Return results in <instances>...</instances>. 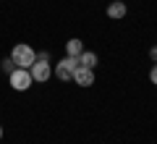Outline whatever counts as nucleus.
<instances>
[{
  "label": "nucleus",
  "instance_id": "obj_12",
  "mask_svg": "<svg viewBox=\"0 0 157 144\" xmlns=\"http://www.w3.org/2000/svg\"><path fill=\"white\" fill-rule=\"evenodd\" d=\"M37 60H50V53H37Z\"/></svg>",
  "mask_w": 157,
  "mask_h": 144
},
{
  "label": "nucleus",
  "instance_id": "obj_5",
  "mask_svg": "<svg viewBox=\"0 0 157 144\" xmlns=\"http://www.w3.org/2000/svg\"><path fill=\"white\" fill-rule=\"evenodd\" d=\"M71 81H73V84H78V87H92V84H94V68L78 66L76 71H73Z\"/></svg>",
  "mask_w": 157,
  "mask_h": 144
},
{
  "label": "nucleus",
  "instance_id": "obj_8",
  "mask_svg": "<svg viewBox=\"0 0 157 144\" xmlns=\"http://www.w3.org/2000/svg\"><path fill=\"white\" fill-rule=\"evenodd\" d=\"M97 53H89V50H84L81 55H78V66H86V68H94L97 66Z\"/></svg>",
  "mask_w": 157,
  "mask_h": 144
},
{
  "label": "nucleus",
  "instance_id": "obj_3",
  "mask_svg": "<svg viewBox=\"0 0 157 144\" xmlns=\"http://www.w3.org/2000/svg\"><path fill=\"white\" fill-rule=\"evenodd\" d=\"M76 68H78V58L66 55V58L55 66V71H52V73H55L60 81H71V76H73V71H76Z\"/></svg>",
  "mask_w": 157,
  "mask_h": 144
},
{
  "label": "nucleus",
  "instance_id": "obj_6",
  "mask_svg": "<svg viewBox=\"0 0 157 144\" xmlns=\"http://www.w3.org/2000/svg\"><path fill=\"white\" fill-rule=\"evenodd\" d=\"M105 13H107L110 18H115V21H118V18H123V16H126V0H113L110 6H107Z\"/></svg>",
  "mask_w": 157,
  "mask_h": 144
},
{
  "label": "nucleus",
  "instance_id": "obj_1",
  "mask_svg": "<svg viewBox=\"0 0 157 144\" xmlns=\"http://www.w3.org/2000/svg\"><path fill=\"white\" fill-rule=\"evenodd\" d=\"M11 60L16 63V68H29L34 60H37V53H34V47H29V45H13L11 50Z\"/></svg>",
  "mask_w": 157,
  "mask_h": 144
},
{
  "label": "nucleus",
  "instance_id": "obj_7",
  "mask_svg": "<svg viewBox=\"0 0 157 144\" xmlns=\"http://www.w3.org/2000/svg\"><path fill=\"white\" fill-rule=\"evenodd\" d=\"M81 53H84V42H81V39H68L66 42V55H71V58H78L81 55Z\"/></svg>",
  "mask_w": 157,
  "mask_h": 144
},
{
  "label": "nucleus",
  "instance_id": "obj_13",
  "mask_svg": "<svg viewBox=\"0 0 157 144\" xmlns=\"http://www.w3.org/2000/svg\"><path fill=\"white\" fill-rule=\"evenodd\" d=\"M0 139H3V126H0Z\"/></svg>",
  "mask_w": 157,
  "mask_h": 144
},
{
  "label": "nucleus",
  "instance_id": "obj_9",
  "mask_svg": "<svg viewBox=\"0 0 157 144\" xmlns=\"http://www.w3.org/2000/svg\"><path fill=\"white\" fill-rule=\"evenodd\" d=\"M0 68H3V73H11V71H13V68H16V63H13V60H11V58H6V60L0 63Z\"/></svg>",
  "mask_w": 157,
  "mask_h": 144
},
{
  "label": "nucleus",
  "instance_id": "obj_2",
  "mask_svg": "<svg viewBox=\"0 0 157 144\" xmlns=\"http://www.w3.org/2000/svg\"><path fill=\"white\" fill-rule=\"evenodd\" d=\"M8 81H11V87L16 89V92H26L34 84V79H32V73H29V68H13V71L8 73Z\"/></svg>",
  "mask_w": 157,
  "mask_h": 144
},
{
  "label": "nucleus",
  "instance_id": "obj_11",
  "mask_svg": "<svg viewBox=\"0 0 157 144\" xmlns=\"http://www.w3.org/2000/svg\"><path fill=\"white\" fill-rule=\"evenodd\" d=\"M149 58H152V63H157V45H155V47H149Z\"/></svg>",
  "mask_w": 157,
  "mask_h": 144
},
{
  "label": "nucleus",
  "instance_id": "obj_10",
  "mask_svg": "<svg viewBox=\"0 0 157 144\" xmlns=\"http://www.w3.org/2000/svg\"><path fill=\"white\" fill-rule=\"evenodd\" d=\"M149 81H152V84L157 87V63H155V66L149 68Z\"/></svg>",
  "mask_w": 157,
  "mask_h": 144
},
{
  "label": "nucleus",
  "instance_id": "obj_4",
  "mask_svg": "<svg viewBox=\"0 0 157 144\" xmlns=\"http://www.w3.org/2000/svg\"><path fill=\"white\" fill-rule=\"evenodd\" d=\"M29 73H32V79H34V81H39V84H47V79L52 76L50 60H34L32 66H29Z\"/></svg>",
  "mask_w": 157,
  "mask_h": 144
}]
</instances>
